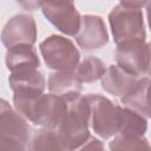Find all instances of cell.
I'll return each mask as SVG.
<instances>
[{
    "mask_svg": "<svg viewBox=\"0 0 151 151\" xmlns=\"http://www.w3.org/2000/svg\"><path fill=\"white\" fill-rule=\"evenodd\" d=\"M42 59L48 68L54 71L74 70L80 60V53L76 45L63 35L53 34L39 45Z\"/></svg>",
    "mask_w": 151,
    "mask_h": 151,
    "instance_id": "6",
    "label": "cell"
},
{
    "mask_svg": "<svg viewBox=\"0 0 151 151\" xmlns=\"http://www.w3.org/2000/svg\"><path fill=\"white\" fill-rule=\"evenodd\" d=\"M6 67L11 72L37 70L40 66L39 57L29 45H19L7 50L5 57Z\"/></svg>",
    "mask_w": 151,
    "mask_h": 151,
    "instance_id": "13",
    "label": "cell"
},
{
    "mask_svg": "<svg viewBox=\"0 0 151 151\" xmlns=\"http://www.w3.org/2000/svg\"><path fill=\"white\" fill-rule=\"evenodd\" d=\"M47 86L51 93L61 96L63 98L79 94L83 90V83L77 77L74 70L55 71L51 73Z\"/></svg>",
    "mask_w": 151,
    "mask_h": 151,
    "instance_id": "14",
    "label": "cell"
},
{
    "mask_svg": "<svg viewBox=\"0 0 151 151\" xmlns=\"http://www.w3.org/2000/svg\"><path fill=\"white\" fill-rule=\"evenodd\" d=\"M139 78L140 77H136L127 73L118 65H111L106 68L105 73L100 79L101 87L106 92L122 98L131 91V88L137 84Z\"/></svg>",
    "mask_w": 151,
    "mask_h": 151,
    "instance_id": "12",
    "label": "cell"
},
{
    "mask_svg": "<svg viewBox=\"0 0 151 151\" xmlns=\"http://www.w3.org/2000/svg\"><path fill=\"white\" fill-rule=\"evenodd\" d=\"M20 7H22L26 11H35L38 8H40L41 6V0H15Z\"/></svg>",
    "mask_w": 151,
    "mask_h": 151,
    "instance_id": "21",
    "label": "cell"
},
{
    "mask_svg": "<svg viewBox=\"0 0 151 151\" xmlns=\"http://www.w3.org/2000/svg\"><path fill=\"white\" fill-rule=\"evenodd\" d=\"M149 85H150L149 77L139 78L137 84L131 88V91L122 97L123 106L140 113L145 118H149L150 117V106L147 99Z\"/></svg>",
    "mask_w": 151,
    "mask_h": 151,
    "instance_id": "15",
    "label": "cell"
},
{
    "mask_svg": "<svg viewBox=\"0 0 151 151\" xmlns=\"http://www.w3.org/2000/svg\"><path fill=\"white\" fill-rule=\"evenodd\" d=\"M13 104L26 120L46 129H55L67 109V101L54 93L29 98L13 96Z\"/></svg>",
    "mask_w": 151,
    "mask_h": 151,
    "instance_id": "2",
    "label": "cell"
},
{
    "mask_svg": "<svg viewBox=\"0 0 151 151\" xmlns=\"http://www.w3.org/2000/svg\"><path fill=\"white\" fill-rule=\"evenodd\" d=\"M119 1H120V5L130 8H136V9H142L149 2V0H119Z\"/></svg>",
    "mask_w": 151,
    "mask_h": 151,
    "instance_id": "22",
    "label": "cell"
},
{
    "mask_svg": "<svg viewBox=\"0 0 151 151\" xmlns=\"http://www.w3.org/2000/svg\"><path fill=\"white\" fill-rule=\"evenodd\" d=\"M117 65L127 73L143 77L150 71V47L145 40H129L117 44Z\"/></svg>",
    "mask_w": 151,
    "mask_h": 151,
    "instance_id": "7",
    "label": "cell"
},
{
    "mask_svg": "<svg viewBox=\"0 0 151 151\" xmlns=\"http://www.w3.org/2000/svg\"><path fill=\"white\" fill-rule=\"evenodd\" d=\"M103 149H104V144L99 139L90 136L88 139L81 145L79 150H103Z\"/></svg>",
    "mask_w": 151,
    "mask_h": 151,
    "instance_id": "20",
    "label": "cell"
},
{
    "mask_svg": "<svg viewBox=\"0 0 151 151\" xmlns=\"http://www.w3.org/2000/svg\"><path fill=\"white\" fill-rule=\"evenodd\" d=\"M8 84L17 97H37L44 93L46 88V79L42 72L37 70L11 72Z\"/></svg>",
    "mask_w": 151,
    "mask_h": 151,
    "instance_id": "11",
    "label": "cell"
},
{
    "mask_svg": "<svg viewBox=\"0 0 151 151\" xmlns=\"http://www.w3.org/2000/svg\"><path fill=\"white\" fill-rule=\"evenodd\" d=\"M146 130L147 118L131 109L122 107V122L119 130L114 136L124 138H140L145 136Z\"/></svg>",
    "mask_w": 151,
    "mask_h": 151,
    "instance_id": "16",
    "label": "cell"
},
{
    "mask_svg": "<svg viewBox=\"0 0 151 151\" xmlns=\"http://www.w3.org/2000/svg\"><path fill=\"white\" fill-rule=\"evenodd\" d=\"M106 71L105 64L97 57H87L77 65L74 72L79 80L84 83H93L99 80Z\"/></svg>",
    "mask_w": 151,
    "mask_h": 151,
    "instance_id": "17",
    "label": "cell"
},
{
    "mask_svg": "<svg viewBox=\"0 0 151 151\" xmlns=\"http://www.w3.org/2000/svg\"><path fill=\"white\" fill-rule=\"evenodd\" d=\"M77 44L85 51L98 50L109 42L104 20L98 15L86 14L80 19V27L74 35Z\"/></svg>",
    "mask_w": 151,
    "mask_h": 151,
    "instance_id": "10",
    "label": "cell"
},
{
    "mask_svg": "<svg viewBox=\"0 0 151 151\" xmlns=\"http://www.w3.org/2000/svg\"><path fill=\"white\" fill-rule=\"evenodd\" d=\"M1 42L8 50L19 45L33 46L37 40V25L34 18L26 13L12 17L1 31Z\"/></svg>",
    "mask_w": 151,
    "mask_h": 151,
    "instance_id": "9",
    "label": "cell"
},
{
    "mask_svg": "<svg viewBox=\"0 0 151 151\" xmlns=\"http://www.w3.org/2000/svg\"><path fill=\"white\" fill-rule=\"evenodd\" d=\"M109 147L111 150H140L149 149V142L145 137L140 138H124L119 136H113L112 142H110Z\"/></svg>",
    "mask_w": 151,
    "mask_h": 151,
    "instance_id": "19",
    "label": "cell"
},
{
    "mask_svg": "<svg viewBox=\"0 0 151 151\" xmlns=\"http://www.w3.org/2000/svg\"><path fill=\"white\" fill-rule=\"evenodd\" d=\"M86 98L90 105V125L93 132L101 139L113 137L120 126L122 106L98 93H90Z\"/></svg>",
    "mask_w": 151,
    "mask_h": 151,
    "instance_id": "3",
    "label": "cell"
},
{
    "mask_svg": "<svg viewBox=\"0 0 151 151\" xmlns=\"http://www.w3.org/2000/svg\"><path fill=\"white\" fill-rule=\"evenodd\" d=\"M40 8L45 18L61 33L74 37L79 31L81 15L74 0H41Z\"/></svg>",
    "mask_w": 151,
    "mask_h": 151,
    "instance_id": "8",
    "label": "cell"
},
{
    "mask_svg": "<svg viewBox=\"0 0 151 151\" xmlns=\"http://www.w3.org/2000/svg\"><path fill=\"white\" fill-rule=\"evenodd\" d=\"M64 99L67 109L54 130L61 150H79L90 137V105L80 93Z\"/></svg>",
    "mask_w": 151,
    "mask_h": 151,
    "instance_id": "1",
    "label": "cell"
},
{
    "mask_svg": "<svg viewBox=\"0 0 151 151\" xmlns=\"http://www.w3.org/2000/svg\"><path fill=\"white\" fill-rule=\"evenodd\" d=\"M109 22L116 44L129 40H145L144 17L140 9L119 4L110 12Z\"/></svg>",
    "mask_w": 151,
    "mask_h": 151,
    "instance_id": "5",
    "label": "cell"
},
{
    "mask_svg": "<svg viewBox=\"0 0 151 151\" xmlns=\"http://www.w3.org/2000/svg\"><path fill=\"white\" fill-rule=\"evenodd\" d=\"M28 142L29 143L26 146V149L28 150H61L54 129L41 127L40 130L34 131L32 136H29Z\"/></svg>",
    "mask_w": 151,
    "mask_h": 151,
    "instance_id": "18",
    "label": "cell"
},
{
    "mask_svg": "<svg viewBox=\"0 0 151 151\" xmlns=\"http://www.w3.org/2000/svg\"><path fill=\"white\" fill-rule=\"evenodd\" d=\"M28 138L27 120L0 98V150H24Z\"/></svg>",
    "mask_w": 151,
    "mask_h": 151,
    "instance_id": "4",
    "label": "cell"
}]
</instances>
